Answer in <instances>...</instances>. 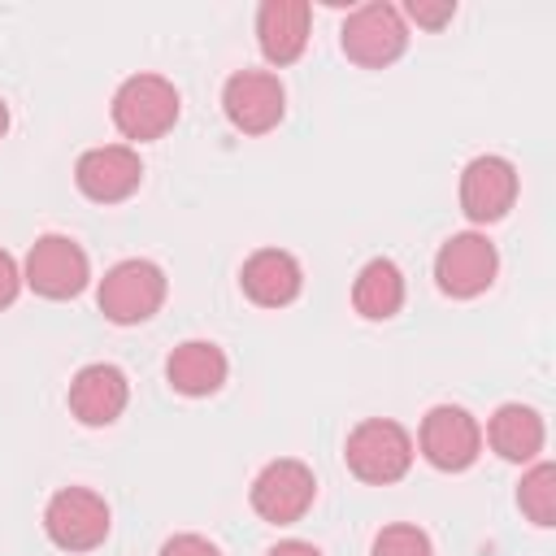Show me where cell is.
I'll use <instances>...</instances> for the list:
<instances>
[{"instance_id":"6da1fadb","label":"cell","mask_w":556,"mask_h":556,"mask_svg":"<svg viewBox=\"0 0 556 556\" xmlns=\"http://www.w3.org/2000/svg\"><path fill=\"white\" fill-rule=\"evenodd\" d=\"M178 109H182V96L161 74H130L113 91V126L135 143L161 139L178 122Z\"/></svg>"},{"instance_id":"7a4b0ae2","label":"cell","mask_w":556,"mask_h":556,"mask_svg":"<svg viewBox=\"0 0 556 556\" xmlns=\"http://www.w3.org/2000/svg\"><path fill=\"white\" fill-rule=\"evenodd\" d=\"M343 460L361 482H374V486L400 482L413 465V434L391 417H365L348 434Z\"/></svg>"},{"instance_id":"3957f363","label":"cell","mask_w":556,"mask_h":556,"mask_svg":"<svg viewBox=\"0 0 556 556\" xmlns=\"http://www.w3.org/2000/svg\"><path fill=\"white\" fill-rule=\"evenodd\" d=\"M96 304L117 326H139V321L156 317V308L165 304V274H161V265L156 261H143V256L117 261L100 278Z\"/></svg>"},{"instance_id":"277c9868","label":"cell","mask_w":556,"mask_h":556,"mask_svg":"<svg viewBox=\"0 0 556 556\" xmlns=\"http://www.w3.org/2000/svg\"><path fill=\"white\" fill-rule=\"evenodd\" d=\"M339 43H343L348 61H356L365 70H382V65H391V61L404 56V48H408V22H404V13L395 4L369 0V4H361V9L348 13V22L339 30Z\"/></svg>"},{"instance_id":"5b68a950","label":"cell","mask_w":556,"mask_h":556,"mask_svg":"<svg viewBox=\"0 0 556 556\" xmlns=\"http://www.w3.org/2000/svg\"><path fill=\"white\" fill-rule=\"evenodd\" d=\"M109 504L91 486H61L43 508V534L61 552H91L109 539Z\"/></svg>"},{"instance_id":"8992f818","label":"cell","mask_w":556,"mask_h":556,"mask_svg":"<svg viewBox=\"0 0 556 556\" xmlns=\"http://www.w3.org/2000/svg\"><path fill=\"white\" fill-rule=\"evenodd\" d=\"M87 278L91 261L70 235H39L22 265V282L43 300H70L87 287Z\"/></svg>"},{"instance_id":"52a82bcc","label":"cell","mask_w":556,"mask_h":556,"mask_svg":"<svg viewBox=\"0 0 556 556\" xmlns=\"http://www.w3.org/2000/svg\"><path fill=\"white\" fill-rule=\"evenodd\" d=\"M417 447L421 456L443 469V473H460L478 460L482 452V426L469 408L460 404H434L426 417H421V430H417Z\"/></svg>"},{"instance_id":"ba28073f","label":"cell","mask_w":556,"mask_h":556,"mask_svg":"<svg viewBox=\"0 0 556 556\" xmlns=\"http://www.w3.org/2000/svg\"><path fill=\"white\" fill-rule=\"evenodd\" d=\"M313 495H317V478L304 460L295 456H282V460H269L256 478H252V508L261 521L269 526H291L300 521L308 508H313Z\"/></svg>"},{"instance_id":"9c48e42d","label":"cell","mask_w":556,"mask_h":556,"mask_svg":"<svg viewBox=\"0 0 556 556\" xmlns=\"http://www.w3.org/2000/svg\"><path fill=\"white\" fill-rule=\"evenodd\" d=\"M495 274H500V252H495V243H491L486 235H478V230L452 235V239L439 248V256H434V282H439V291L452 295V300H473V295H482V291L495 282Z\"/></svg>"},{"instance_id":"30bf717a","label":"cell","mask_w":556,"mask_h":556,"mask_svg":"<svg viewBox=\"0 0 556 556\" xmlns=\"http://www.w3.org/2000/svg\"><path fill=\"white\" fill-rule=\"evenodd\" d=\"M222 109H226V117H230L235 130L265 135V130H274L282 122L287 91H282L278 74H269V70H239L222 87Z\"/></svg>"},{"instance_id":"8fae6325","label":"cell","mask_w":556,"mask_h":556,"mask_svg":"<svg viewBox=\"0 0 556 556\" xmlns=\"http://www.w3.org/2000/svg\"><path fill=\"white\" fill-rule=\"evenodd\" d=\"M74 182L87 200L96 204H117L126 195L139 191L143 182V161L130 143H104V148H87L74 165Z\"/></svg>"},{"instance_id":"7c38bea8","label":"cell","mask_w":556,"mask_h":556,"mask_svg":"<svg viewBox=\"0 0 556 556\" xmlns=\"http://www.w3.org/2000/svg\"><path fill=\"white\" fill-rule=\"evenodd\" d=\"M517 204V165L508 156H473L460 169V213L478 226L500 222Z\"/></svg>"},{"instance_id":"4fadbf2b","label":"cell","mask_w":556,"mask_h":556,"mask_svg":"<svg viewBox=\"0 0 556 556\" xmlns=\"http://www.w3.org/2000/svg\"><path fill=\"white\" fill-rule=\"evenodd\" d=\"M126 400H130V382L109 361L83 365L70 382V413L83 426H113L126 413Z\"/></svg>"},{"instance_id":"5bb4252c","label":"cell","mask_w":556,"mask_h":556,"mask_svg":"<svg viewBox=\"0 0 556 556\" xmlns=\"http://www.w3.org/2000/svg\"><path fill=\"white\" fill-rule=\"evenodd\" d=\"M308 22L313 4L308 0H265L256 9V43L269 65H291L308 48Z\"/></svg>"},{"instance_id":"9a60e30c","label":"cell","mask_w":556,"mask_h":556,"mask_svg":"<svg viewBox=\"0 0 556 556\" xmlns=\"http://www.w3.org/2000/svg\"><path fill=\"white\" fill-rule=\"evenodd\" d=\"M239 287H243V295H248L252 304H261V308H282V304H291V300L300 295L304 274H300V261H295L291 252H282V248H261V252H252V256L243 261Z\"/></svg>"},{"instance_id":"2e32d148","label":"cell","mask_w":556,"mask_h":556,"mask_svg":"<svg viewBox=\"0 0 556 556\" xmlns=\"http://www.w3.org/2000/svg\"><path fill=\"white\" fill-rule=\"evenodd\" d=\"M226 352L217 348V343H208V339H187V343H178L174 352H169V361H165V382L178 391V395H191V400H200V395H213L222 382H226Z\"/></svg>"},{"instance_id":"e0dca14e","label":"cell","mask_w":556,"mask_h":556,"mask_svg":"<svg viewBox=\"0 0 556 556\" xmlns=\"http://www.w3.org/2000/svg\"><path fill=\"white\" fill-rule=\"evenodd\" d=\"M543 417L530 408V404H500L486 421V443L495 447V456L513 460V465H526L543 452Z\"/></svg>"},{"instance_id":"ac0fdd59","label":"cell","mask_w":556,"mask_h":556,"mask_svg":"<svg viewBox=\"0 0 556 556\" xmlns=\"http://www.w3.org/2000/svg\"><path fill=\"white\" fill-rule=\"evenodd\" d=\"M352 308L365 321H387L404 308V274L391 256H374L361 265L356 282H352Z\"/></svg>"},{"instance_id":"d6986e66","label":"cell","mask_w":556,"mask_h":556,"mask_svg":"<svg viewBox=\"0 0 556 556\" xmlns=\"http://www.w3.org/2000/svg\"><path fill=\"white\" fill-rule=\"evenodd\" d=\"M517 504L521 513L534 521V526H556V465L552 460H539L521 473V486H517Z\"/></svg>"},{"instance_id":"ffe728a7","label":"cell","mask_w":556,"mask_h":556,"mask_svg":"<svg viewBox=\"0 0 556 556\" xmlns=\"http://www.w3.org/2000/svg\"><path fill=\"white\" fill-rule=\"evenodd\" d=\"M369 556H434V543L421 526H408V521H395V526H382L369 543Z\"/></svg>"},{"instance_id":"44dd1931","label":"cell","mask_w":556,"mask_h":556,"mask_svg":"<svg viewBox=\"0 0 556 556\" xmlns=\"http://www.w3.org/2000/svg\"><path fill=\"white\" fill-rule=\"evenodd\" d=\"M400 13H408L417 26L426 30H443L452 17H456V0H408Z\"/></svg>"},{"instance_id":"7402d4cb","label":"cell","mask_w":556,"mask_h":556,"mask_svg":"<svg viewBox=\"0 0 556 556\" xmlns=\"http://www.w3.org/2000/svg\"><path fill=\"white\" fill-rule=\"evenodd\" d=\"M156 556H222V552H217V543H208L204 534H174V539L161 543Z\"/></svg>"},{"instance_id":"603a6c76","label":"cell","mask_w":556,"mask_h":556,"mask_svg":"<svg viewBox=\"0 0 556 556\" xmlns=\"http://www.w3.org/2000/svg\"><path fill=\"white\" fill-rule=\"evenodd\" d=\"M17 291H22V269H17V261L0 248V308H9V304L17 300Z\"/></svg>"},{"instance_id":"cb8c5ba5","label":"cell","mask_w":556,"mask_h":556,"mask_svg":"<svg viewBox=\"0 0 556 556\" xmlns=\"http://www.w3.org/2000/svg\"><path fill=\"white\" fill-rule=\"evenodd\" d=\"M265 556H321L313 543H304V539H282V543H274Z\"/></svg>"},{"instance_id":"d4e9b609","label":"cell","mask_w":556,"mask_h":556,"mask_svg":"<svg viewBox=\"0 0 556 556\" xmlns=\"http://www.w3.org/2000/svg\"><path fill=\"white\" fill-rule=\"evenodd\" d=\"M4 130H9V104L0 100V139H4Z\"/></svg>"}]
</instances>
